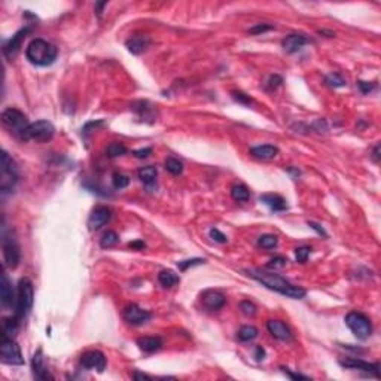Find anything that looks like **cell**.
Returning a JSON list of instances; mask_svg holds the SVG:
<instances>
[{
	"mask_svg": "<svg viewBox=\"0 0 381 381\" xmlns=\"http://www.w3.org/2000/svg\"><path fill=\"white\" fill-rule=\"evenodd\" d=\"M246 273H247V276H250L252 279H255L256 282H259L265 287H268L270 290H274L280 295H285L287 298L302 299L307 295L306 289H302L301 286L292 285L290 282H287L286 279H283L279 274H274V273H270V271H263V270H259V268L246 270Z\"/></svg>",
	"mask_w": 381,
	"mask_h": 381,
	"instance_id": "obj_1",
	"label": "cell"
},
{
	"mask_svg": "<svg viewBox=\"0 0 381 381\" xmlns=\"http://www.w3.org/2000/svg\"><path fill=\"white\" fill-rule=\"evenodd\" d=\"M57 55H58L57 47L45 39H33L25 48L27 60L37 67L51 66L57 60Z\"/></svg>",
	"mask_w": 381,
	"mask_h": 381,
	"instance_id": "obj_2",
	"label": "cell"
},
{
	"mask_svg": "<svg viewBox=\"0 0 381 381\" xmlns=\"http://www.w3.org/2000/svg\"><path fill=\"white\" fill-rule=\"evenodd\" d=\"M34 301V289L30 279L24 277L18 283V296H17V307H15V319L20 322L25 319L33 307Z\"/></svg>",
	"mask_w": 381,
	"mask_h": 381,
	"instance_id": "obj_3",
	"label": "cell"
},
{
	"mask_svg": "<svg viewBox=\"0 0 381 381\" xmlns=\"http://www.w3.org/2000/svg\"><path fill=\"white\" fill-rule=\"evenodd\" d=\"M20 179V170L17 163L9 157L6 150L2 152V173H0V189L2 192H11Z\"/></svg>",
	"mask_w": 381,
	"mask_h": 381,
	"instance_id": "obj_4",
	"label": "cell"
},
{
	"mask_svg": "<svg viewBox=\"0 0 381 381\" xmlns=\"http://www.w3.org/2000/svg\"><path fill=\"white\" fill-rule=\"evenodd\" d=\"M2 122H3V125H5L14 136H17V137H20V139H23V136H24L27 127L30 125L27 117L24 115L21 110H18V109H15V107H8V109L3 110V113H2Z\"/></svg>",
	"mask_w": 381,
	"mask_h": 381,
	"instance_id": "obj_5",
	"label": "cell"
},
{
	"mask_svg": "<svg viewBox=\"0 0 381 381\" xmlns=\"http://www.w3.org/2000/svg\"><path fill=\"white\" fill-rule=\"evenodd\" d=\"M346 325L357 339H368L372 333V323L368 316L359 311H350L346 316Z\"/></svg>",
	"mask_w": 381,
	"mask_h": 381,
	"instance_id": "obj_6",
	"label": "cell"
},
{
	"mask_svg": "<svg viewBox=\"0 0 381 381\" xmlns=\"http://www.w3.org/2000/svg\"><path fill=\"white\" fill-rule=\"evenodd\" d=\"M55 128L49 121H36L31 122L21 140H34V142H48L54 137Z\"/></svg>",
	"mask_w": 381,
	"mask_h": 381,
	"instance_id": "obj_7",
	"label": "cell"
},
{
	"mask_svg": "<svg viewBox=\"0 0 381 381\" xmlns=\"http://www.w3.org/2000/svg\"><path fill=\"white\" fill-rule=\"evenodd\" d=\"M0 356L2 362L8 365H24V357L21 355L20 346L14 341V338L2 333V342H0Z\"/></svg>",
	"mask_w": 381,
	"mask_h": 381,
	"instance_id": "obj_8",
	"label": "cell"
},
{
	"mask_svg": "<svg viewBox=\"0 0 381 381\" xmlns=\"http://www.w3.org/2000/svg\"><path fill=\"white\" fill-rule=\"evenodd\" d=\"M3 259H5V265L11 270H15L20 265L21 261V252H20V246L17 244V241L12 237L5 236L3 237Z\"/></svg>",
	"mask_w": 381,
	"mask_h": 381,
	"instance_id": "obj_9",
	"label": "cell"
},
{
	"mask_svg": "<svg viewBox=\"0 0 381 381\" xmlns=\"http://www.w3.org/2000/svg\"><path fill=\"white\" fill-rule=\"evenodd\" d=\"M338 363L342 368L359 369V371H365V372L374 374L377 378L380 377V363H369V362H365V360L357 359V357H342V359L338 360Z\"/></svg>",
	"mask_w": 381,
	"mask_h": 381,
	"instance_id": "obj_10",
	"label": "cell"
},
{
	"mask_svg": "<svg viewBox=\"0 0 381 381\" xmlns=\"http://www.w3.org/2000/svg\"><path fill=\"white\" fill-rule=\"evenodd\" d=\"M122 316H124L125 322L133 325V326H140L152 317V314L147 310L140 309L139 306H136V304H130V306H127L122 311Z\"/></svg>",
	"mask_w": 381,
	"mask_h": 381,
	"instance_id": "obj_11",
	"label": "cell"
},
{
	"mask_svg": "<svg viewBox=\"0 0 381 381\" xmlns=\"http://www.w3.org/2000/svg\"><path fill=\"white\" fill-rule=\"evenodd\" d=\"M81 365L85 369H97L98 372H103L106 368V356L100 350H90L82 355Z\"/></svg>",
	"mask_w": 381,
	"mask_h": 381,
	"instance_id": "obj_12",
	"label": "cell"
},
{
	"mask_svg": "<svg viewBox=\"0 0 381 381\" xmlns=\"http://www.w3.org/2000/svg\"><path fill=\"white\" fill-rule=\"evenodd\" d=\"M201 304L203 307L209 311H216L220 310L225 304H226V298L222 292L219 290H206L201 296Z\"/></svg>",
	"mask_w": 381,
	"mask_h": 381,
	"instance_id": "obj_13",
	"label": "cell"
},
{
	"mask_svg": "<svg viewBox=\"0 0 381 381\" xmlns=\"http://www.w3.org/2000/svg\"><path fill=\"white\" fill-rule=\"evenodd\" d=\"M112 217V213L107 207L104 206H98L93 210V213L90 214V219H88V228L91 231H97L100 230L101 226H104Z\"/></svg>",
	"mask_w": 381,
	"mask_h": 381,
	"instance_id": "obj_14",
	"label": "cell"
},
{
	"mask_svg": "<svg viewBox=\"0 0 381 381\" xmlns=\"http://www.w3.org/2000/svg\"><path fill=\"white\" fill-rule=\"evenodd\" d=\"M31 31L30 27H25V28H21L20 31L15 33V36H12V39L5 45L3 48V54L6 55V58L12 60L21 49V45H23V41L25 39V36Z\"/></svg>",
	"mask_w": 381,
	"mask_h": 381,
	"instance_id": "obj_15",
	"label": "cell"
},
{
	"mask_svg": "<svg viewBox=\"0 0 381 381\" xmlns=\"http://www.w3.org/2000/svg\"><path fill=\"white\" fill-rule=\"evenodd\" d=\"M266 329L268 332L280 341H292L293 339V333L292 331L287 328L286 323L280 322V320H268L266 322Z\"/></svg>",
	"mask_w": 381,
	"mask_h": 381,
	"instance_id": "obj_16",
	"label": "cell"
},
{
	"mask_svg": "<svg viewBox=\"0 0 381 381\" xmlns=\"http://www.w3.org/2000/svg\"><path fill=\"white\" fill-rule=\"evenodd\" d=\"M309 44V39L304 34H298V33H293V34H289L286 36L283 42H282V47L285 49L286 54H295L298 52L304 45Z\"/></svg>",
	"mask_w": 381,
	"mask_h": 381,
	"instance_id": "obj_17",
	"label": "cell"
},
{
	"mask_svg": "<svg viewBox=\"0 0 381 381\" xmlns=\"http://www.w3.org/2000/svg\"><path fill=\"white\" fill-rule=\"evenodd\" d=\"M0 301L5 309H11L14 304H17V298L12 289V285L6 274L2 276V285H0Z\"/></svg>",
	"mask_w": 381,
	"mask_h": 381,
	"instance_id": "obj_18",
	"label": "cell"
},
{
	"mask_svg": "<svg viewBox=\"0 0 381 381\" xmlns=\"http://www.w3.org/2000/svg\"><path fill=\"white\" fill-rule=\"evenodd\" d=\"M31 369H33V374H34L36 378H39V380H54V377L49 374V371L45 366L42 350H37L34 353V356L31 359Z\"/></svg>",
	"mask_w": 381,
	"mask_h": 381,
	"instance_id": "obj_19",
	"label": "cell"
},
{
	"mask_svg": "<svg viewBox=\"0 0 381 381\" xmlns=\"http://www.w3.org/2000/svg\"><path fill=\"white\" fill-rule=\"evenodd\" d=\"M250 155L262 160V161H268L273 160L279 155V147L274 144H259V146H253L250 147Z\"/></svg>",
	"mask_w": 381,
	"mask_h": 381,
	"instance_id": "obj_20",
	"label": "cell"
},
{
	"mask_svg": "<svg viewBox=\"0 0 381 381\" xmlns=\"http://www.w3.org/2000/svg\"><path fill=\"white\" fill-rule=\"evenodd\" d=\"M149 45H150V39L147 36H133L125 42L127 49L134 55H140L142 52H144L149 48Z\"/></svg>",
	"mask_w": 381,
	"mask_h": 381,
	"instance_id": "obj_21",
	"label": "cell"
},
{
	"mask_svg": "<svg viewBox=\"0 0 381 381\" xmlns=\"http://www.w3.org/2000/svg\"><path fill=\"white\" fill-rule=\"evenodd\" d=\"M259 201L263 203L266 207H268L270 210L273 212H285L287 210V204H286V200L277 194H263L259 197Z\"/></svg>",
	"mask_w": 381,
	"mask_h": 381,
	"instance_id": "obj_22",
	"label": "cell"
},
{
	"mask_svg": "<svg viewBox=\"0 0 381 381\" xmlns=\"http://www.w3.org/2000/svg\"><path fill=\"white\" fill-rule=\"evenodd\" d=\"M136 342L139 349L144 353H154L163 347V339L160 336H140Z\"/></svg>",
	"mask_w": 381,
	"mask_h": 381,
	"instance_id": "obj_23",
	"label": "cell"
},
{
	"mask_svg": "<svg viewBox=\"0 0 381 381\" xmlns=\"http://www.w3.org/2000/svg\"><path fill=\"white\" fill-rule=\"evenodd\" d=\"M137 176H139V179H140L144 185H152V183H155V179H157V176H158V170H157V167H154V166L142 167V168L137 171Z\"/></svg>",
	"mask_w": 381,
	"mask_h": 381,
	"instance_id": "obj_24",
	"label": "cell"
},
{
	"mask_svg": "<svg viewBox=\"0 0 381 381\" xmlns=\"http://www.w3.org/2000/svg\"><path fill=\"white\" fill-rule=\"evenodd\" d=\"M231 197L238 203H246L250 198V190L243 183H236L231 188Z\"/></svg>",
	"mask_w": 381,
	"mask_h": 381,
	"instance_id": "obj_25",
	"label": "cell"
},
{
	"mask_svg": "<svg viewBox=\"0 0 381 381\" xmlns=\"http://www.w3.org/2000/svg\"><path fill=\"white\" fill-rule=\"evenodd\" d=\"M158 282L163 287H173L174 285H177L180 282V277L171 270H163L158 274Z\"/></svg>",
	"mask_w": 381,
	"mask_h": 381,
	"instance_id": "obj_26",
	"label": "cell"
},
{
	"mask_svg": "<svg viewBox=\"0 0 381 381\" xmlns=\"http://www.w3.org/2000/svg\"><path fill=\"white\" fill-rule=\"evenodd\" d=\"M128 152L127 146L124 143H119V142H113L110 143L107 147H106V155L109 158H117V157H122L125 155Z\"/></svg>",
	"mask_w": 381,
	"mask_h": 381,
	"instance_id": "obj_27",
	"label": "cell"
},
{
	"mask_svg": "<svg viewBox=\"0 0 381 381\" xmlns=\"http://www.w3.org/2000/svg\"><path fill=\"white\" fill-rule=\"evenodd\" d=\"M258 335H259V331H258V328H255V326H252V325L241 326V328H240V331H238V333H237L238 339H240V341H243V342L253 341V339H255Z\"/></svg>",
	"mask_w": 381,
	"mask_h": 381,
	"instance_id": "obj_28",
	"label": "cell"
},
{
	"mask_svg": "<svg viewBox=\"0 0 381 381\" xmlns=\"http://www.w3.org/2000/svg\"><path fill=\"white\" fill-rule=\"evenodd\" d=\"M118 241H119V236L115 231H107L100 238V247L101 249H110L113 246H117Z\"/></svg>",
	"mask_w": 381,
	"mask_h": 381,
	"instance_id": "obj_29",
	"label": "cell"
},
{
	"mask_svg": "<svg viewBox=\"0 0 381 381\" xmlns=\"http://www.w3.org/2000/svg\"><path fill=\"white\" fill-rule=\"evenodd\" d=\"M164 167L173 176H179V174L183 173V164L179 160H176V158H167L164 161Z\"/></svg>",
	"mask_w": 381,
	"mask_h": 381,
	"instance_id": "obj_30",
	"label": "cell"
},
{
	"mask_svg": "<svg viewBox=\"0 0 381 381\" xmlns=\"http://www.w3.org/2000/svg\"><path fill=\"white\" fill-rule=\"evenodd\" d=\"M258 244L262 249H274L279 244V240L273 234H263L258 238Z\"/></svg>",
	"mask_w": 381,
	"mask_h": 381,
	"instance_id": "obj_31",
	"label": "cell"
},
{
	"mask_svg": "<svg viewBox=\"0 0 381 381\" xmlns=\"http://www.w3.org/2000/svg\"><path fill=\"white\" fill-rule=\"evenodd\" d=\"M325 82H326L329 87H332V88H341V87L346 85L344 78H342L339 73H329V74L326 76Z\"/></svg>",
	"mask_w": 381,
	"mask_h": 381,
	"instance_id": "obj_32",
	"label": "cell"
},
{
	"mask_svg": "<svg viewBox=\"0 0 381 381\" xmlns=\"http://www.w3.org/2000/svg\"><path fill=\"white\" fill-rule=\"evenodd\" d=\"M310 253H311V247H309V246L296 247V249H295V259H296L299 263H304V262H307Z\"/></svg>",
	"mask_w": 381,
	"mask_h": 381,
	"instance_id": "obj_33",
	"label": "cell"
},
{
	"mask_svg": "<svg viewBox=\"0 0 381 381\" xmlns=\"http://www.w3.org/2000/svg\"><path fill=\"white\" fill-rule=\"evenodd\" d=\"M112 180H113V186H115L117 189H124L130 183V177L122 174V173H115Z\"/></svg>",
	"mask_w": 381,
	"mask_h": 381,
	"instance_id": "obj_34",
	"label": "cell"
},
{
	"mask_svg": "<svg viewBox=\"0 0 381 381\" xmlns=\"http://www.w3.org/2000/svg\"><path fill=\"white\" fill-rule=\"evenodd\" d=\"M240 310H241V313L244 314V316H247V317H250V316H255L256 314V306L253 302H250V301H241L240 302Z\"/></svg>",
	"mask_w": 381,
	"mask_h": 381,
	"instance_id": "obj_35",
	"label": "cell"
},
{
	"mask_svg": "<svg viewBox=\"0 0 381 381\" xmlns=\"http://www.w3.org/2000/svg\"><path fill=\"white\" fill-rule=\"evenodd\" d=\"M287 263V259L283 258V256H274L273 259H270V262L266 263V266H268L270 270H280L283 268V266H286Z\"/></svg>",
	"mask_w": 381,
	"mask_h": 381,
	"instance_id": "obj_36",
	"label": "cell"
},
{
	"mask_svg": "<svg viewBox=\"0 0 381 381\" xmlns=\"http://www.w3.org/2000/svg\"><path fill=\"white\" fill-rule=\"evenodd\" d=\"M206 262V259H201V258H194V259H188V261H180V262H177V266L182 270V271H185V270H188L189 266H194V265H201V263H204Z\"/></svg>",
	"mask_w": 381,
	"mask_h": 381,
	"instance_id": "obj_37",
	"label": "cell"
},
{
	"mask_svg": "<svg viewBox=\"0 0 381 381\" xmlns=\"http://www.w3.org/2000/svg\"><path fill=\"white\" fill-rule=\"evenodd\" d=\"M209 236H210V238H212L213 241L220 243V244H225V243L228 241L226 236H225L223 233H220L217 228H212V230L209 231Z\"/></svg>",
	"mask_w": 381,
	"mask_h": 381,
	"instance_id": "obj_38",
	"label": "cell"
},
{
	"mask_svg": "<svg viewBox=\"0 0 381 381\" xmlns=\"http://www.w3.org/2000/svg\"><path fill=\"white\" fill-rule=\"evenodd\" d=\"M231 95H233V98H234L237 103H241V104H246V106H249V104L252 103V98H250L247 94L241 93V91H233Z\"/></svg>",
	"mask_w": 381,
	"mask_h": 381,
	"instance_id": "obj_39",
	"label": "cell"
},
{
	"mask_svg": "<svg viewBox=\"0 0 381 381\" xmlns=\"http://www.w3.org/2000/svg\"><path fill=\"white\" fill-rule=\"evenodd\" d=\"M282 84H283V78H282V76H279V74L270 76V79H268V88H270V90H276V88H279Z\"/></svg>",
	"mask_w": 381,
	"mask_h": 381,
	"instance_id": "obj_40",
	"label": "cell"
},
{
	"mask_svg": "<svg viewBox=\"0 0 381 381\" xmlns=\"http://www.w3.org/2000/svg\"><path fill=\"white\" fill-rule=\"evenodd\" d=\"M289 378H292V380H310V377L309 375H302V374H296V372H292V371H289V368H285V366H282L280 368Z\"/></svg>",
	"mask_w": 381,
	"mask_h": 381,
	"instance_id": "obj_41",
	"label": "cell"
},
{
	"mask_svg": "<svg viewBox=\"0 0 381 381\" xmlns=\"http://www.w3.org/2000/svg\"><path fill=\"white\" fill-rule=\"evenodd\" d=\"M273 28V25H270V24H256L255 27H252L250 30H249V33H252V34H259V33H263V31H268V30H271Z\"/></svg>",
	"mask_w": 381,
	"mask_h": 381,
	"instance_id": "obj_42",
	"label": "cell"
},
{
	"mask_svg": "<svg viewBox=\"0 0 381 381\" xmlns=\"http://www.w3.org/2000/svg\"><path fill=\"white\" fill-rule=\"evenodd\" d=\"M357 87H359V90L362 91V94H368V93H371V91L375 88V84H372V82H365V81H359V82H357Z\"/></svg>",
	"mask_w": 381,
	"mask_h": 381,
	"instance_id": "obj_43",
	"label": "cell"
},
{
	"mask_svg": "<svg viewBox=\"0 0 381 381\" xmlns=\"http://www.w3.org/2000/svg\"><path fill=\"white\" fill-rule=\"evenodd\" d=\"M152 154V149L150 147H143V149H137V150H134L133 152V155L136 157V158H147L149 155Z\"/></svg>",
	"mask_w": 381,
	"mask_h": 381,
	"instance_id": "obj_44",
	"label": "cell"
},
{
	"mask_svg": "<svg viewBox=\"0 0 381 381\" xmlns=\"http://www.w3.org/2000/svg\"><path fill=\"white\" fill-rule=\"evenodd\" d=\"M309 226L311 228V230H314L319 236H323V237H326L328 234H326V231L323 230V228L320 226V225H317L316 222H309Z\"/></svg>",
	"mask_w": 381,
	"mask_h": 381,
	"instance_id": "obj_45",
	"label": "cell"
},
{
	"mask_svg": "<svg viewBox=\"0 0 381 381\" xmlns=\"http://www.w3.org/2000/svg\"><path fill=\"white\" fill-rule=\"evenodd\" d=\"M255 359H256L258 362H261V360L265 359V350H263L261 346H258V347L255 349Z\"/></svg>",
	"mask_w": 381,
	"mask_h": 381,
	"instance_id": "obj_46",
	"label": "cell"
},
{
	"mask_svg": "<svg viewBox=\"0 0 381 381\" xmlns=\"http://www.w3.org/2000/svg\"><path fill=\"white\" fill-rule=\"evenodd\" d=\"M372 158H374V161H375V163H378V161H380V144H377V146L374 147V152H372Z\"/></svg>",
	"mask_w": 381,
	"mask_h": 381,
	"instance_id": "obj_47",
	"label": "cell"
},
{
	"mask_svg": "<svg viewBox=\"0 0 381 381\" xmlns=\"http://www.w3.org/2000/svg\"><path fill=\"white\" fill-rule=\"evenodd\" d=\"M133 378H136V380H150L149 375L142 374V372H134V374H133Z\"/></svg>",
	"mask_w": 381,
	"mask_h": 381,
	"instance_id": "obj_48",
	"label": "cell"
},
{
	"mask_svg": "<svg viewBox=\"0 0 381 381\" xmlns=\"http://www.w3.org/2000/svg\"><path fill=\"white\" fill-rule=\"evenodd\" d=\"M130 247H133V249H143L144 243L143 241H133V243H130Z\"/></svg>",
	"mask_w": 381,
	"mask_h": 381,
	"instance_id": "obj_49",
	"label": "cell"
}]
</instances>
